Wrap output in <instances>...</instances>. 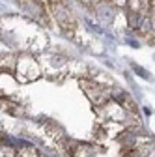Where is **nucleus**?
I'll return each mask as SVG.
<instances>
[{
	"instance_id": "3",
	"label": "nucleus",
	"mask_w": 155,
	"mask_h": 157,
	"mask_svg": "<svg viewBox=\"0 0 155 157\" xmlns=\"http://www.w3.org/2000/svg\"><path fill=\"white\" fill-rule=\"evenodd\" d=\"M0 157H4V144H0Z\"/></svg>"
},
{
	"instance_id": "2",
	"label": "nucleus",
	"mask_w": 155,
	"mask_h": 157,
	"mask_svg": "<svg viewBox=\"0 0 155 157\" xmlns=\"http://www.w3.org/2000/svg\"><path fill=\"white\" fill-rule=\"evenodd\" d=\"M15 157H37V151L32 146H25L19 150V155H15Z\"/></svg>"
},
{
	"instance_id": "1",
	"label": "nucleus",
	"mask_w": 155,
	"mask_h": 157,
	"mask_svg": "<svg viewBox=\"0 0 155 157\" xmlns=\"http://www.w3.org/2000/svg\"><path fill=\"white\" fill-rule=\"evenodd\" d=\"M17 73H26V78L32 81V78H37L40 77V69H37L36 62L32 60V56H21L17 60Z\"/></svg>"
}]
</instances>
